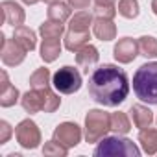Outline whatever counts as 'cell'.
Masks as SVG:
<instances>
[{"mask_svg":"<svg viewBox=\"0 0 157 157\" xmlns=\"http://www.w3.org/2000/svg\"><path fill=\"white\" fill-rule=\"evenodd\" d=\"M65 28L61 22H54V21H46L39 26V33L43 39H61Z\"/></svg>","mask_w":157,"mask_h":157,"instance_id":"obj_24","label":"cell"},{"mask_svg":"<svg viewBox=\"0 0 157 157\" xmlns=\"http://www.w3.org/2000/svg\"><path fill=\"white\" fill-rule=\"evenodd\" d=\"M139 142L142 146V151L148 155L157 153V129L155 128H144L139 131Z\"/></svg>","mask_w":157,"mask_h":157,"instance_id":"obj_18","label":"cell"},{"mask_svg":"<svg viewBox=\"0 0 157 157\" xmlns=\"http://www.w3.org/2000/svg\"><path fill=\"white\" fill-rule=\"evenodd\" d=\"M82 137H83L82 128L76 122H63L54 129V139L57 142H61L63 146H67V148L78 146L82 142Z\"/></svg>","mask_w":157,"mask_h":157,"instance_id":"obj_8","label":"cell"},{"mask_svg":"<svg viewBox=\"0 0 157 157\" xmlns=\"http://www.w3.org/2000/svg\"><path fill=\"white\" fill-rule=\"evenodd\" d=\"M21 104H22L24 111L30 113V115L43 111V96H41V91H39V89H32V91H28L26 94H22Z\"/></svg>","mask_w":157,"mask_h":157,"instance_id":"obj_20","label":"cell"},{"mask_svg":"<svg viewBox=\"0 0 157 157\" xmlns=\"http://www.w3.org/2000/svg\"><path fill=\"white\" fill-rule=\"evenodd\" d=\"M98 59H100L98 48L93 46V44H85L83 48H80V50L76 52V63H78V67H82V68H83L85 74H89L91 67L96 65Z\"/></svg>","mask_w":157,"mask_h":157,"instance_id":"obj_12","label":"cell"},{"mask_svg":"<svg viewBox=\"0 0 157 157\" xmlns=\"http://www.w3.org/2000/svg\"><path fill=\"white\" fill-rule=\"evenodd\" d=\"M2 39V50H0V57L6 67H17L24 61L26 57V50L15 41V39H8L4 33H0Z\"/></svg>","mask_w":157,"mask_h":157,"instance_id":"obj_7","label":"cell"},{"mask_svg":"<svg viewBox=\"0 0 157 157\" xmlns=\"http://www.w3.org/2000/svg\"><path fill=\"white\" fill-rule=\"evenodd\" d=\"M89 94L91 98L104 107L120 105L129 93L128 74L117 65H102L93 70L89 76Z\"/></svg>","mask_w":157,"mask_h":157,"instance_id":"obj_1","label":"cell"},{"mask_svg":"<svg viewBox=\"0 0 157 157\" xmlns=\"http://www.w3.org/2000/svg\"><path fill=\"white\" fill-rule=\"evenodd\" d=\"M118 13L124 19H137L140 13V6L137 0H118Z\"/></svg>","mask_w":157,"mask_h":157,"instance_id":"obj_26","label":"cell"},{"mask_svg":"<svg viewBox=\"0 0 157 157\" xmlns=\"http://www.w3.org/2000/svg\"><path fill=\"white\" fill-rule=\"evenodd\" d=\"M91 39V32H72L67 30L65 33V48L68 52H78L80 48H83L85 44H89Z\"/></svg>","mask_w":157,"mask_h":157,"instance_id":"obj_16","label":"cell"},{"mask_svg":"<svg viewBox=\"0 0 157 157\" xmlns=\"http://www.w3.org/2000/svg\"><path fill=\"white\" fill-rule=\"evenodd\" d=\"M139 52H140V56H144L148 59L157 57V39L151 35H142L139 39Z\"/></svg>","mask_w":157,"mask_h":157,"instance_id":"obj_25","label":"cell"},{"mask_svg":"<svg viewBox=\"0 0 157 157\" xmlns=\"http://www.w3.org/2000/svg\"><path fill=\"white\" fill-rule=\"evenodd\" d=\"M115 2L117 0H94V4L98 6H115Z\"/></svg>","mask_w":157,"mask_h":157,"instance_id":"obj_32","label":"cell"},{"mask_svg":"<svg viewBox=\"0 0 157 157\" xmlns=\"http://www.w3.org/2000/svg\"><path fill=\"white\" fill-rule=\"evenodd\" d=\"M93 22H94L93 13H89V11H78L76 15L70 17L68 30H72V32H89V28H91Z\"/></svg>","mask_w":157,"mask_h":157,"instance_id":"obj_21","label":"cell"},{"mask_svg":"<svg viewBox=\"0 0 157 157\" xmlns=\"http://www.w3.org/2000/svg\"><path fill=\"white\" fill-rule=\"evenodd\" d=\"M11 135H13L11 126H10L6 120H2V122H0V144H6V142L10 140Z\"/></svg>","mask_w":157,"mask_h":157,"instance_id":"obj_30","label":"cell"},{"mask_svg":"<svg viewBox=\"0 0 157 157\" xmlns=\"http://www.w3.org/2000/svg\"><path fill=\"white\" fill-rule=\"evenodd\" d=\"M93 13H94V17H100V19H115L118 10L115 6H98V4H94Z\"/></svg>","mask_w":157,"mask_h":157,"instance_id":"obj_29","label":"cell"},{"mask_svg":"<svg viewBox=\"0 0 157 157\" xmlns=\"http://www.w3.org/2000/svg\"><path fill=\"white\" fill-rule=\"evenodd\" d=\"M111 131V115L102 109H91L85 115V140L98 142Z\"/></svg>","mask_w":157,"mask_h":157,"instance_id":"obj_4","label":"cell"},{"mask_svg":"<svg viewBox=\"0 0 157 157\" xmlns=\"http://www.w3.org/2000/svg\"><path fill=\"white\" fill-rule=\"evenodd\" d=\"M133 91L139 100L157 105V61L144 63L133 74Z\"/></svg>","mask_w":157,"mask_h":157,"instance_id":"obj_2","label":"cell"},{"mask_svg":"<svg viewBox=\"0 0 157 157\" xmlns=\"http://www.w3.org/2000/svg\"><path fill=\"white\" fill-rule=\"evenodd\" d=\"M52 83L54 89L59 91L61 94H74L82 87V74L78 68L65 65L52 76Z\"/></svg>","mask_w":157,"mask_h":157,"instance_id":"obj_5","label":"cell"},{"mask_svg":"<svg viewBox=\"0 0 157 157\" xmlns=\"http://www.w3.org/2000/svg\"><path fill=\"white\" fill-rule=\"evenodd\" d=\"M96 157H109V155H126V157H139L140 150L137 144L129 139H122L118 135L113 137H104L98 140V146L94 150Z\"/></svg>","mask_w":157,"mask_h":157,"instance_id":"obj_3","label":"cell"},{"mask_svg":"<svg viewBox=\"0 0 157 157\" xmlns=\"http://www.w3.org/2000/svg\"><path fill=\"white\" fill-rule=\"evenodd\" d=\"M151 11L153 15H157V0H151Z\"/></svg>","mask_w":157,"mask_h":157,"instance_id":"obj_33","label":"cell"},{"mask_svg":"<svg viewBox=\"0 0 157 157\" xmlns=\"http://www.w3.org/2000/svg\"><path fill=\"white\" fill-rule=\"evenodd\" d=\"M46 15H48V21L65 24L72 17V10H70V4H65V2H61V0H59V2H54V4L48 6Z\"/></svg>","mask_w":157,"mask_h":157,"instance_id":"obj_17","label":"cell"},{"mask_svg":"<svg viewBox=\"0 0 157 157\" xmlns=\"http://www.w3.org/2000/svg\"><path fill=\"white\" fill-rule=\"evenodd\" d=\"M129 129H131V122L126 113L117 111L111 115V131H115L117 135H126Z\"/></svg>","mask_w":157,"mask_h":157,"instance_id":"obj_23","label":"cell"},{"mask_svg":"<svg viewBox=\"0 0 157 157\" xmlns=\"http://www.w3.org/2000/svg\"><path fill=\"white\" fill-rule=\"evenodd\" d=\"M139 54H140V52H139V41H135V39H131V37H122V39H118V43H117L115 48H113L115 59H117L118 63H122V65L131 63Z\"/></svg>","mask_w":157,"mask_h":157,"instance_id":"obj_9","label":"cell"},{"mask_svg":"<svg viewBox=\"0 0 157 157\" xmlns=\"http://www.w3.org/2000/svg\"><path fill=\"white\" fill-rule=\"evenodd\" d=\"M61 56V39H43L41 43V59L52 63Z\"/></svg>","mask_w":157,"mask_h":157,"instance_id":"obj_19","label":"cell"},{"mask_svg":"<svg viewBox=\"0 0 157 157\" xmlns=\"http://www.w3.org/2000/svg\"><path fill=\"white\" fill-rule=\"evenodd\" d=\"M15 139L17 142L26 148V150H35L41 144V131L37 128V124L30 118H24L22 122H19V126L15 128Z\"/></svg>","mask_w":157,"mask_h":157,"instance_id":"obj_6","label":"cell"},{"mask_svg":"<svg viewBox=\"0 0 157 157\" xmlns=\"http://www.w3.org/2000/svg\"><path fill=\"white\" fill-rule=\"evenodd\" d=\"M0 8H2V15H4V22L13 26V28H19L24 24V19H26V13L24 10L13 2V0H4L2 4H0Z\"/></svg>","mask_w":157,"mask_h":157,"instance_id":"obj_10","label":"cell"},{"mask_svg":"<svg viewBox=\"0 0 157 157\" xmlns=\"http://www.w3.org/2000/svg\"><path fill=\"white\" fill-rule=\"evenodd\" d=\"M44 2H46V4L50 6V4H54V2H59V0H44Z\"/></svg>","mask_w":157,"mask_h":157,"instance_id":"obj_35","label":"cell"},{"mask_svg":"<svg viewBox=\"0 0 157 157\" xmlns=\"http://www.w3.org/2000/svg\"><path fill=\"white\" fill-rule=\"evenodd\" d=\"M30 85L32 89H43L50 85V70L48 68H37L30 76Z\"/></svg>","mask_w":157,"mask_h":157,"instance_id":"obj_27","label":"cell"},{"mask_svg":"<svg viewBox=\"0 0 157 157\" xmlns=\"http://www.w3.org/2000/svg\"><path fill=\"white\" fill-rule=\"evenodd\" d=\"M13 39L26 50V52H32V50H35V46H37V37H35V32L32 30V28H28V26H19V28H15V32H13Z\"/></svg>","mask_w":157,"mask_h":157,"instance_id":"obj_15","label":"cell"},{"mask_svg":"<svg viewBox=\"0 0 157 157\" xmlns=\"http://www.w3.org/2000/svg\"><path fill=\"white\" fill-rule=\"evenodd\" d=\"M39 91H41V96H43V111H44V113H54V111H57L59 105H61V98L50 89V85H48V87H43V89H39Z\"/></svg>","mask_w":157,"mask_h":157,"instance_id":"obj_22","label":"cell"},{"mask_svg":"<svg viewBox=\"0 0 157 157\" xmlns=\"http://www.w3.org/2000/svg\"><path fill=\"white\" fill-rule=\"evenodd\" d=\"M67 4H70V8H74V10H85V8H89L91 0H67Z\"/></svg>","mask_w":157,"mask_h":157,"instance_id":"obj_31","label":"cell"},{"mask_svg":"<svg viewBox=\"0 0 157 157\" xmlns=\"http://www.w3.org/2000/svg\"><path fill=\"white\" fill-rule=\"evenodd\" d=\"M93 33L100 41H113L117 37V26L113 19H100L96 17L93 22Z\"/></svg>","mask_w":157,"mask_h":157,"instance_id":"obj_13","label":"cell"},{"mask_svg":"<svg viewBox=\"0 0 157 157\" xmlns=\"http://www.w3.org/2000/svg\"><path fill=\"white\" fill-rule=\"evenodd\" d=\"M43 153L44 155H54V157H65L68 153V148L63 146L61 142H57L56 139L44 142V148H43Z\"/></svg>","mask_w":157,"mask_h":157,"instance_id":"obj_28","label":"cell"},{"mask_svg":"<svg viewBox=\"0 0 157 157\" xmlns=\"http://www.w3.org/2000/svg\"><path fill=\"white\" fill-rule=\"evenodd\" d=\"M129 115H131V118H133L135 128H139V129L150 128L151 122H153V113L150 111V107H146V105H142V104H135V105H131Z\"/></svg>","mask_w":157,"mask_h":157,"instance_id":"obj_14","label":"cell"},{"mask_svg":"<svg viewBox=\"0 0 157 157\" xmlns=\"http://www.w3.org/2000/svg\"><path fill=\"white\" fill-rule=\"evenodd\" d=\"M2 85H0V105L2 107H11L19 102V89L15 85L10 83V78H8V72L2 70Z\"/></svg>","mask_w":157,"mask_h":157,"instance_id":"obj_11","label":"cell"},{"mask_svg":"<svg viewBox=\"0 0 157 157\" xmlns=\"http://www.w3.org/2000/svg\"><path fill=\"white\" fill-rule=\"evenodd\" d=\"M22 2H24V4H28V6H33V4H37V2H39V0H22Z\"/></svg>","mask_w":157,"mask_h":157,"instance_id":"obj_34","label":"cell"}]
</instances>
